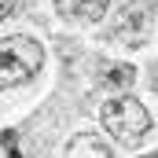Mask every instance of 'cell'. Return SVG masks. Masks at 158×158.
Wrapping results in <instances>:
<instances>
[{
    "label": "cell",
    "instance_id": "obj_5",
    "mask_svg": "<svg viewBox=\"0 0 158 158\" xmlns=\"http://www.w3.org/2000/svg\"><path fill=\"white\" fill-rule=\"evenodd\" d=\"M63 158H114L110 147L96 136V132H77L70 143H66V155Z\"/></svg>",
    "mask_w": 158,
    "mask_h": 158
},
{
    "label": "cell",
    "instance_id": "obj_1",
    "mask_svg": "<svg viewBox=\"0 0 158 158\" xmlns=\"http://www.w3.org/2000/svg\"><path fill=\"white\" fill-rule=\"evenodd\" d=\"M40 66H44V48L33 37L19 33L0 40V92L26 85L33 74H40Z\"/></svg>",
    "mask_w": 158,
    "mask_h": 158
},
{
    "label": "cell",
    "instance_id": "obj_2",
    "mask_svg": "<svg viewBox=\"0 0 158 158\" xmlns=\"http://www.w3.org/2000/svg\"><path fill=\"white\" fill-rule=\"evenodd\" d=\"M99 121L125 147H136L147 136V129H151V114H147V107L136 96H114V99H107L103 110H99Z\"/></svg>",
    "mask_w": 158,
    "mask_h": 158
},
{
    "label": "cell",
    "instance_id": "obj_9",
    "mask_svg": "<svg viewBox=\"0 0 158 158\" xmlns=\"http://www.w3.org/2000/svg\"><path fill=\"white\" fill-rule=\"evenodd\" d=\"M143 158H158V151H155V155H143Z\"/></svg>",
    "mask_w": 158,
    "mask_h": 158
},
{
    "label": "cell",
    "instance_id": "obj_4",
    "mask_svg": "<svg viewBox=\"0 0 158 158\" xmlns=\"http://www.w3.org/2000/svg\"><path fill=\"white\" fill-rule=\"evenodd\" d=\"M110 0H55V11L70 22H99Z\"/></svg>",
    "mask_w": 158,
    "mask_h": 158
},
{
    "label": "cell",
    "instance_id": "obj_7",
    "mask_svg": "<svg viewBox=\"0 0 158 158\" xmlns=\"http://www.w3.org/2000/svg\"><path fill=\"white\" fill-rule=\"evenodd\" d=\"M11 11H15V0H0V22H4Z\"/></svg>",
    "mask_w": 158,
    "mask_h": 158
},
{
    "label": "cell",
    "instance_id": "obj_6",
    "mask_svg": "<svg viewBox=\"0 0 158 158\" xmlns=\"http://www.w3.org/2000/svg\"><path fill=\"white\" fill-rule=\"evenodd\" d=\"M103 85H118V88H129L132 81H136V70L132 66H125V63H110L107 66V74H103Z\"/></svg>",
    "mask_w": 158,
    "mask_h": 158
},
{
    "label": "cell",
    "instance_id": "obj_3",
    "mask_svg": "<svg viewBox=\"0 0 158 158\" xmlns=\"http://www.w3.org/2000/svg\"><path fill=\"white\" fill-rule=\"evenodd\" d=\"M114 37L125 40L129 48H143L151 37V7L143 0H129L121 4L118 19H114Z\"/></svg>",
    "mask_w": 158,
    "mask_h": 158
},
{
    "label": "cell",
    "instance_id": "obj_8",
    "mask_svg": "<svg viewBox=\"0 0 158 158\" xmlns=\"http://www.w3.org/2000/svg\"><path fill=\"white\" fill-rule=\"evenodd\" d=\"M7 158H22V155H19V151H15V147H11V151H7Z\"/></svg>",
    "mask_w": 158,
    "mask_h": 158
}]
</instances>
